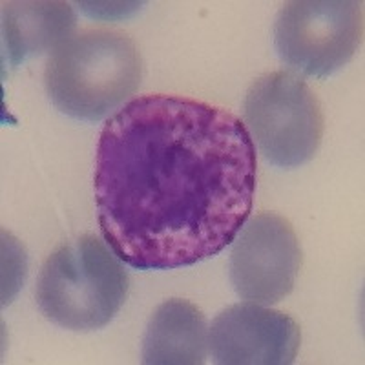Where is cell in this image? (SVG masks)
<instances>
[{"instance_id": "1", "label": "cell", "mask_w": 365, "mask_h": 365, "mask_svg": "<svg viewBox=\"0 0 365 365\" xmlns=\"http://www.w3.org/2000/svg\"><path fill=\"white\" fill-rule=\"evenodd\" d=\"M256 146L228 110L143 96L106 120L97 145L101 232L120 262L172 270L217 256L249 220Z\"/></svg>"}, {"instance_id": "2", "label": "cell", "mask_w": 365, "mask_h": 365, "mask_svg": "<svg viewBox=\"0 0 365 365\" xmlns=\"http://www.w3.org/2000/svg\"><path fill=\"white\" fill-rule=\"evenodd\" d=\"M141 55L135 42L115 29H84L61 42L46 64L51 103L79 120L104 119L139 88Z\"/></svg>"}, {"instance_id": "3", "label": "cell", "mask_w": 365, "mask_h": 365, "mask_svg": "<svg viewBox=\"0 0 365 365\" xmlns=\"http://www.w3.org/2000/svg\"><path fill=\"white\" fill-rule=\"evenodd\" d=\"M128 294L120 257L91 234L58 247L42 265L37 303L58 327L90 332L108 325Z\"/></svg>"}, {"instance_id": "4", "label": "cell", "mask_w": 365, "mask_h": 365, "mask_svg": "<svg viewBox=\"0 0 365 365\" xmlns=\"http://www.w3.org/2000/svg\"><path fill=\"white\" fill-rule=\"evenodd\" d=\"M245 120L263 158L279 168L311 161L324 137V112L314 91L291 71H272L250 86Z\"/></svg>"}, {"instance_id": "5", "label": "cell", "mask_w": 365, "mask_h": 365, "mask_svg": "<svg viewBox=\"0 0 365 365\" xmlns=\"http://www.w3.org/2000/svg\"><path fill=\"white\" fill-rule=\"evenodd\" d=\"M364 38V2L292 0L274 22V46L287 66L324 79L353 58Z\"/></svg>"}, {"instance_id": "6", "label": "cell", "mask_w": 365, "mask_h": 365, "mask_svg": "<svg viewBox=\"0 0 365 365\" xmlns=\"http://www.w3.org/2000/svg\"><path fill=\"white\" fill-rule=\"evenodd\" d=\"M232 243L228 270L240 298L272 305L291 294L302 269V249L285 217L257 214L245 221Z\"/></svg>"}, {"instance_id": "7", "label": "cell", "mask_w": 365, "mask_h": 365, "mask_svg": "<svg viewBox=\"0 0 365 365\" xmlns=\"http://www.w3.org/2000/svg\"><path fill=\"white\" fill-rule=\"evenodd\" d=\"M208 344L221 365H289L298 356L302 331L285 312L236 303L216 316Z\"/></svg>"}, {"instance_id": "8", "label": "cell", "mask_w": 365, "mask_h": 365, "mask_svg": "<svg viewBox=\"0 0 365 365\" xmlns=\"http://www.w3.org/2000/svg\"><path fill=\"white\" fill-rule=\"evenodd\" d=\"M205 314L187 299H168L155 309L143 338L146 365H197L207 358Z\"/></svg>"}, {"instance_id": "9", "label": "cell", "mask_w": 365, "mask_h": 365, "mask_svg": "<svg viewBox=\"0 0 365 365\" xmlns=\"http://www.w3.org/2000/svg\"><path fill=\"white\" fill-rule=\"evenodd\" d=\"M75 11L68 2H9L2 9L6 61L11 68L55 50L71 37Z\"/></svg>"}]
</instances>
